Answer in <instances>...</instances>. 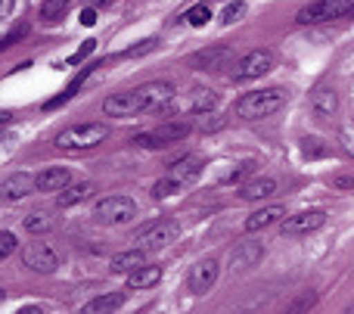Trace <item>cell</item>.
Wrapping results in <instances>:
<instances>
[{"mask_svg": "<svg viewBox=\"0 0 354 314\" xmlns=\"http://www.w3.org/2000/svg\"><path fill=\"white\" fill-rule=\"evenodd\" d=\"M218 277H221L218 259H199L187 274V290L193 293V296H205V293H212V286L218 284Z\"/></svg>", "mask_w": 354, "mask_h": 314, "instance_id": "9c48e42d", "label": "cell"}, {"mask_svg": "<svg viewBox=\"0 0 354 314\" xmlns=\"http://www.w3.org/2000/svg\"><path fill=\"white\" fill-rule=\"evenodd\" d=\"M339 112V93L333 84H317L311 91V116L317 118L320 124H330Z\"/></svg>", "mask_w": 354, "mask_h": 314, "instance_id": "4fadbf2b", "label": "cell"}, {"mask_svg": "<svg viewBox=\"0 0 354 314\" xmlns=\"http://www.w3.org/2000/svg\"><path fill=\"white\" fill-rule=\"evenodd\" d=\"M348 311H351V314H354V302H351V305H348Z\"/></svg>", "mask_w": 354, "mask_h": 314, "instance_id": "7bdbcfd3", "label": "cell"}, {"mask_svg": "<svg viewBox=\"0 0 354 314\" xmlns=\"http://www.w3.org/2000/svg\"><path fill=\"white\" fill-rule=\"evenodd\" d=\"M37 190L41 193H59V190H66L68 184H72V172L68 168H44L41 174H37Z\"/></svg>", "mask_w": 354, "mask_h": 314, "instance_id": "e0dca14e", "label": "cell"}, {"mask_svg": "<svg viewBox=\"0 0 354 314\" xmlns=\"http://www.w3.org/2000/svg\"><path fill=\"white\" fill-rule=\"evenodd\" d=\"M243 16H245V0H233V3L224 6V16H221V22L233 25V22H239Z\"/></svg>", "mask_w": 354, "mask_h": 314, "instance_id": "f546056e", "label": "cell"}, {"mask_svg": "<svg viewBox=\"0 0 354 314\" xmlns=\"http://www.w3.org/2000/svg\"><path fill=\"white\" fill-rule=\"evenodd\" d=\"M103 112L109 118H128L140 112V103H137V93L134 91H124V93H112V97L103 100Z\"/></svg>", "mask_w": 354, "mask_h": 314, "instance_id": "2e32d148", "label": "cell"}, {"mask_svg": "<svg viewBox=\"0 0 354 314\" xmlns=\"http://www.w3.org/2000/svg\"><path fill=\"white\" fill-rule=\"evenodd\" d=\"M193 134V124L187 118H168L165 124H159L156 131H147V134L134 137L137 147H147V149H162V147H171V143L183 140V137Z\"/></svg>", "mask_w": 354, "mask_h": 314, "instance_id": "5b68a950", "label": "cell"}, {"mask_svg": "<svg viewBox=\"0 0 354 314\" xmlns=\"http://www.w3.org/2000/svg\"><path fill=\"white\" fill-rule=\"evenodd\" d=\"M301 149H305V156H326V147H320V140H301Z\"/></svg>", "mask_w": 354, "mask_h": 314, "instance_id": "836d02e7", "label": "cell"}, {"mask_svg": "<svg viewBox=\"0 0 354 314\" xmlns=\"http://www.w3.org/2000/svg\"><path fill=\"white\" fill-rule=\"evenodd\" d=\"M264 259L261 243H243V246L233 252V268H252Z\"/></svg>", "mask_w": 354, "mask_h": 314, "instance_id": "d4e9b609", "label": "cell"}, {"mask_svg": "<svg viewBox=\"0 0 354 314\" xmlns=\"http://www.w3.org/2000/svg\"><path fill=\"white\" fill-rule=\"evenodd\" d=\"M25 230H28L31 237L50 234V230H53V218H50V212H31V215L25 218Z\"/></svg>", "mask_w": 354, "mask_h": 314, "instance_id": "4316f807", "label": "cell"}, {"mask_svg": "<svg viewBox=\"0 0 354 314\" xmlns=\"http://www.w3.org/2000/svg\"><path fill=\"white\" fill-rule=\"evenodd\" d=\"M93 50H97V41H93V37H91V41H84L78 50H75L72 56H68V62H81V59H87V56H91Z\"/></svg>", "mask_w": 354, "mask_h": 314, "instance_id": "4dcf8cb0", "label": "cell"}, {"mask_svg": "<svg viewBox=\"0 0 354 314\" xmlns=\"http://www.w3.org/2000/svg\"><path fill=\"white\" fill-rule=\"evenodd\" d=\"M109 134H112L109 124L84 122V124H72V128L59 131L53 143H56V149H62V153H87V149L100 147V143H103Z\"/></svg>", "mask_w": 354, "mask_h": 314, "instance_id": "3957f363", "label": "cell"}, {"mask_svg": "<svg viewBox=\"0 0 354 314\" xmlns=\"http://www.w3.org/2000/svg\"><path fill=\"white\" fill-rule=\"evenodd\" d=\"M277 190H280V184H277L274 178H255L252 184H245L243 190H239V199H245V203L270 199V196H277Z\"/></svg>", "mask_w": 354, "mask_h": 314, "instance_id": "ffe728a7", "label": "cell"}, {"mask_svg": "<svg viewBox=\"0 0 354 314\" xmlns=\"http://www.w3.org/2000/svg\"><path fill=\"white\" fill-rule=\"evenodd\" d=\"M289 103V91L286 87H261V91H252L245 97L236 100L233 112L245 122H261V118H270Z\"/></svg>", "mask_w": 354, "mask_h": 314, "instance_id": "6da1fadb", "label": "cell"}, {"mask_svg": "<svg viewBox=\"0 0 354 314\" xmlns=\"http://www.w3.org/2000/svg\"><path fill=\"white\" fill-rule=\"evenodd\" d=\"M159 280H162V268L143 265V268H137V271L128 274V290H149V286H156Z\"/></svg>", "mask_w": 354, "mask_h": 314, "instance_id": "7402d4cb", "label": "cell"}, {"mask_svg": "<svg viewBox=\"0 0 354 314\" xmlns=\"http://www.w3.org/2000/svg\"><path fill=\"white\" fill-rule=\"evenodd\" d=\"M252 168H255V162H245V165H239V168H236V172H233V174H230V178H227V184H236V181H243V178H245V174H249V172H252Z\"/></svg>", "mask_w": 354, "mask_h": 314, "instance_id": "d590c367", "label": "cell"}, {"mask_svg": "<svg viewBox=\"0 0 354 314\" xmlns=\"http://www.w3.org/2000/svg\"><path fill=\"white\" fill-rule=\"evenodd\" d=\"M230 59H233V50L224 47V44H214V47L199 50V53L189 59V66L202 68V72H221V68L230 66Z\"/></svg>", "mask_w": 354, "mask_h": 314, "instance_id": "9a60e30c", "label": "cell"}, {"mask_svg": "<svg viewBox=\"0 0 354 314\" xmlns=\"http://www.w3.org/2000/svg\"><path fill=\"white\" fill-rule=\"evenodd\" d=\"M336 187H354V181H351V178H339Z\"/></svg>", "mask_w": 354, "mask_h": 314, "instance_id": "b9f144b4", "label": "cell"}, {"mask_svg": "<svg viewBox=\"0 0 354 314\" xmlns=\"http://www.w3.org/2000/svg\"><path fill=\"white\" fill-rule=\"evenodd\" d=\"M218 106V93L208 91V87H193V91L187 93V100H180V103H168L165 112H189V116H208V112Z\"/></svg>", "mask_w": 354, "mask_h": 314, "instance_id": "8fae6325", "label": "cell"}, {"mask_svg": "<svg viewBox=\"0 0 354 314\" xmlns=\"http://www.w3.org/2000/svg\"><path fill=\"white\" fill-rule=\"evenodd\" d=\"M78 22L84 25V28L97 25V10H93V6H84V10H81V16H78Z\"/></svg>", "mask_w": 354, "mask_h": 314, "instance_id": "e575fe53", "label": "cell"}, {"mask_svg": "<svg viewBox=\"0 0 354 314\" xmlns=\"http://www.w3.org/2000/svg\"><path fill=\"white\" fill-rule=\"evenodd\" d=\"M280 218H286V209H283V205H268V209L252 212V215L245 218L243 230H245V234H258V230H264V228H270V224H277Z\"/></svg>", "mask_w": 354, "mask_h": 314, "instance_id": "ac0fdd59", "label": "cell"}, {"mask_svg": "<svg viewBox=\"0 0 354 314\" xmlns=\"http://www.w3.org/2000/svg\"><path fill=\"white\" fill-rule=\"evenodd\" d=\"M202 165H205V162H202L199 156H183V159L171 162L168 172L153 184V196L168 199V196H177V193H187L189 187L196 184V178L202 174Z\"/></svg>", "mask_w": 354, "mask_h": 314, "instance_id": "7a4b0ae2", "label": "cell"}, {"mask_svg": "<svg viewBox=\"0 0 354 314\" xmlns=\"http://www.w3.org/2000/svg\"><path fill=\"white\" fill-rule=\"evenodd\" d=\"M183 19H187V25H193V28H202V25L212 22V6L196 3V6H189V10L183 12Z\"/></svg>", "mask_w": 354, "mask_h": 314, "instance_id": "f1b7e54d", "label": "cell"}, {"mask_svg": "<svg viewBox=\"0 0 354 314\" xmlns=\"http://www.w3.org/2000/svg\"><path fill=\"white\" fill-rule=\"evenodd\" d=\"M177 234H180V228H177L174 221H159V224H149L147 230H140L137 234V249H147V252H159V249L171 246L177 240Z\"/></svg>", "mask_w": 354, "mask_h": 314, "instance_id": "30bf717a", "label": "cell"}, {"mask_svg": "<svg viewBox=\"0 0 354 314\" xmlns=\"http://www.w3.org/2000/svg\"><path fill=\"white\" fill-rule=\"evenodd\" d=\"M124 305V293H109V296H97L84 305V314H103V311H118Z\"/></svg>", "mask_w": 354, "mask_h": 314, "instance_id": "cb8c5ba5", "label": "cell"}, {"mask_svg": "<svg viewBox=\"0 0 354 314\" xmlns=\"http://www.w3.org/2000/svg\"><path fill=\"white\" fill-rule=\"evenodd\" d=\"M106 3H112V0H87V6H93V10H100V6H106Z\"/></svg>", "mask_w": 354, "mask_h": 314, "instance_id": "60d3db41", "label": "cell"}, {"mask_svg": "<svg viewBox=\"0 0 354 314\" xmlns=\"http://www.w3.org/2000/svg\"><path fill=\"white\" fill-rule=\"evenodd\" d=\"M22 35H28V25H19L16 31H10V35H3V47H10V44H16Z\"/></svg>", "mask_w": 354, "mask_h": 314, "instance_id": "8d00e7d4", "label": "cell"}, {"mask_svg": "<svg viewBox=\"0 0 354 314\" xmlns=\"http://www.w3.org/2000/svg\"><path fill=\"white\" fill-rule=\"evenodd\" d=\"M12 249H16V234H12V230H3V234H0V255L10 259Z\"/></svg>", "mask_w": 354, "mask_h": 314, "instance_id": "1f68e13d", "label": "cell"}, {"mask_svg": "<svg viewBox=\"0 0 354 314\" xmlns=\"http://www.w3.org/2000/svg\"><path fill=\"white\" fill-rule=\"evenodd\" d=\"M91 72H93V66L81 68V72H78V75H75V78H72V84H68V87H66V91H62V93H59V97L47 100V106H44V109H56V106L68 103V100H72V97H75V93H78V87H81V84H84V81H87V75H91Z\"/></svg>", "mask_w": 354, "mask_h": 314, "instance_id": "484cf974", "label": "cell"}, {"mask_svg": "<svg viewBox=\"0 0 354 314\" xmlns=\"http://www.w3.org/2000/svg\"><path fill=\"white\" fill-rule=\"evenodd\" d=\"M147 265V249H128V252H118V255H112V271L115 274H131V271H137V268H143Z\"/></svg>", "mask_w": 354, "mask_h": 314, "instance_id": "44dd1931", "label": "cell"}, {"mask_svg": "<svg viewBox=\"0 0 354 314\" xmlns=\"http://www.w3.org/2000/svg\"><path fill=\"white\" fill-rule=\"evenodd\" d=\"M156 37H147V41H140L137 47H131V50H124V56H140V53H149V50H156Z\"/></svg>", "mask_w": 354, "mask_h": 314, "instance_id": "d6a6232c", "label": "cell"}, {"mask_svg": "<svg viewBox=\"0 0 354 314\" xmlns=\"http://www.w3.org/2000/svg\"><path fill=\"white\" fill-rule=\"evenodd\" d=\"M270 68H274V53L270 50H249L233 66V81H255L261 75H268Z\"/></svg>", "mask_w": 354, "mask_h": 314, "instance_id": "52a82bcc", "label": "cell"}, {"mask_svg": "<svg viewBox=\"0 0 354 314\" xmlns=\"http://www.w3.org/2000/svg\"><path fill=\"white\" fill-rule=\"evenodd\" d=\"M12 6H16V0H0V12H3V16H10Z\"/></svg>", "mask_w": 354, "mask_h": 314, "instance_id": "f35d334b", "label": "cell"}, {"mask_svg": "<svg viewBox=\"0 0 354 314\" xmlns=\"http://www.w3.org/2000/svg\"><path fill=\"white\" fill-rule=\"evenodd\" d=\"M336 19H354V0H314V3L301 6L295 22L320 25V22H336Z\"/></svg>", "mask_w": 354, "mask_h": 314, "instance_id": "277c9868", "label": "cell"}, {"mask_svg": "<svg viewBox=\"0 0 354 314\" xmlns=\"http://www.w3.org/2000/svg\"><path fill=\"white\" fill-rule=\"evenodd\" d=\"M345 147H348V153L354 156V131H348V134H345Z\"/></svg>", "mask_w": 354, "mask_h": 314, "instance_id": "ab89813d", "label": "cell"}, {"mask_svg": "<svg viewBox=\"0 0 354 314\" xmlns=\"http://www.w3.org/2000/svg\"><path fill=\"white\" fill-rule=\"evenodd\" d=\"M326 224V212L320 209H308V212H299V215L286 218L283 221V234L286 237H301V234H314Z\"/></svg>", "mask_w": 354, "mask_h": 314, "instance_id": "5bb4252c", "label": "cell"}, {"mask_svg": "<svg viewBox=\"0 0 354 314\" xmlns=\"http://www.w3.org/2000/svg\"><path fill=\"white\" fill-rule=\"evenodd\" d=\"M22 265L28 268V271H37V274H53L56 268H59V255H56L47 243L35 240L22 249Z\"/></svg>", "mask_w": 354, "mask_h": 314, "instance_id": "7c38bea8", "label": "cell"}, {"mask_svg": "<svg viewBox=\"0 0 354 314\" xmlns=\"http://www.w3.org/2000/svg\"><path fill=\"white\" fill-rule=\"evenodd\" d=\"M31 190H37V181L28 178V174H22V172L3 181V199L6 203H19V199H25Z\"/></svg>", "mask_w": 354, "mask_h": 314, "instance_id": "d6986e66", "label": "cell"}, {"mask_svg": "<svg viewBox=\"0 0 354 314\" xmlns=\"http://www.w3.org/2000/svg\"><path fill=\"white\" fill-rule=\"evenodd\" d=\"M314 302H317V299H314V296H308V299H301V302H295V305H292V311H305V308H311Z\"/></svg>", "mask_w": 354, "mask_h": 314, "instance_id": "74e56055", "label": "cell"}, {"mask_svg": "<svg viewBox=\"0 0 354 314\" xmlns=\"http://www.w3.org/2000/svg\"><path fill=\"white\" fill-rule=\"evenodd\" d=\"M93 218L100 224H131L137 218V203L131 196H106L97 203Z\"/></svg>", "mask_w": 354, "mask_h": 314, "instance_id": "8992f818", "label": "cell"}, {"mask_svg": "<svg viewBox=\"0 0 354 314\" xmlns=\"http://www.w3.org/2000/svg\"><path fill=\"white\" fill-rule=\"evenodd\" d=\"M134 93L137 103H140V112H162L174 100V84L171 81H147Z\"/></svg>", "mask_w": 354, "mask_h": 314, "instance_id": "ba28073f", "label": "cell"}, {"mask_svg": "<svg viewBox=\"0 0 354 314\" xmlns=\"http://www.w3.org/2000/svg\"><path fill=\"white\" fill-rule=\"evenodd\" d=\"M91 193H93V187H91V184H68L66 190L56 193V205H59V209L78 205V203H84V199L91 196Z\"/></svg>", "mask_w": 354, "mask_h": 314, "instance_id": "603a6c76", "label": "cell"}, {"mask_svg": "<svg viewBox=\"0 0 354 314\" xmlns=\"http://www.w3.org/2000/svg\"><path fill=\"white\" fill-rule=\"evenodd\" d=\"M72 6V0H44L41 3V19L44 22H56V19H62L66 16V10Z\"/></svg>", "mask_w": 354, "mask_h": 314, "instance_id": "83f0119b", "label": "cell"}]
</instances>
